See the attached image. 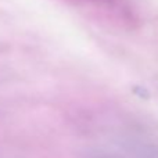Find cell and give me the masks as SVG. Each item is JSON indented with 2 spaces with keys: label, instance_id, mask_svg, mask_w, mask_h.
<instances>
[{
  "label": "cell",
  "instance_id": "1",
  "mask_svg": "<svg viewBox=\"0 0 158 158\" xmlns=\"http://www.w3.org/2000/svg\"><path fill=\"white\" fill-rule=\"evenodd\" d=\"M92 158H158L150 146L143 143H112L97 148Z\"/></svg>",
  "mask_w": 158,
  "mask_h": 158
}]
</instances>
